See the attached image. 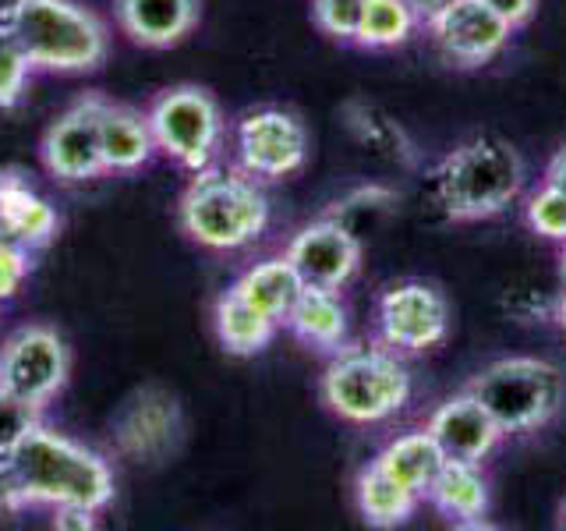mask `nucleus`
<instances>
[{
    "label": "nucleus",
    "mask_w": 566,
    "mask_h": 531,
    "mask_svg": "<svg viewBox=\"0 0 566 531\" xmlns=\"http://www.w3.org/2000/svg\"><path fill=\"white\" fill-rule=\"evenodd\" d=\"M14 489L22 510L29 507H88L106 510L114 503V468L103 454L35 421L11 457Z\"/></svg>",
    "instance_id": "f257e3e1"
},
{
    "label": "nucleus",
    "mask_w": 566,
    "mask_h": 531,
    "mask_svg": "<svg viewBox=\"0 0 566 531\" xmlns=\"http://www.w3.org/2000/svg\"><path fill=\"white\" fill-rule=\"evenodd\" d=\"M177 223L188 241L209 252H234L259 241L270 223V199L252 174L230 167L195 170L177 202Z\"/></svg>",
    "instance_id": "f03ea898"
},
{
    "label": "nucleus",
    "mask_w": 566,
    "mask_h": 531,
    "mask_svg": "<svg viewBox=\"0 0 566 531\" xmlns=\"http://www.w3.org/2000/svg\"><path fill=\"white\" fill-rule=\"evenodd\" d=\"M524 188V159L500 135H474L439 159L432 191L450 220H489Z\"/></svg>",
    "instance_id": "7ed1b4c3"
},
{
    "label": "nucleus",
    "mask_w": 566,
    "mask_h": 531,
    "mask_svg": "<svg viewBox=\"0 0 566 531\" xmlns=\"http://www.w3.org/2000/svg\"><path fill=\"white\" fill-rule=\"evenodd\" d=\"M11 35L25 50L32 71L50 75L96 71L111 50L99 14L82 8L78 0H25Z\"/></svg>",
    "instance_id": "20e7f679"
},
{
    "label": "nucleus",
    "mask_w": 566,
    "mask_h": 531,
    "mask_svg": "<svg viewBox=\"0 0 566 531\" xmlns=\"http://www.w3.org/2000/svg\"><path fill=\"white\" fill-rule=\"evenodd\" d=\"M323 404L336 418L376 425L394 418L411 397V372L386 347H340L323 372Z\"/></svg>",
    "instance_id": "39448f33"
},
{
    "label": "nucleus",
    "mask_w": 566,
    "mask_h": 531,
    "mask_svg": "<svg viewBox=\"0 0 566 531\" xmlns=\"http://www.w3.org/2000/svg\"><path fill=\"white\" fill-rule=\"evenodd\" d=\"M468 389L503 433H531L556 418L566 379L559 365L545 358H500L478 372Z\"/></svg>",
    "instance_id": "423d86ee"
},
{
    "label": "nucleus",
    "mask_w": 566,
    "mask_h": 531,
    "mask_svg": "<svg viewBox=\"0 0 566 531\" xmlns=\"http://www.w3.org/2000/svg\"><path fill=\"white\" fill-rule=\"evenodd\" d=\"M149 128L156 153L174 159L177 167L195 174L206 170L223 146V114L202 85H174L164 88L149 103Z\"/></svg>",
    "instance_id": "0eeeda50"
},
{
    "label": "nucleus",
    "mask_w": 566,
    "mask_h": 531,
    "mask_svg": "<svg viewBox=\"0 0 566 531\" xmlns=\"http://www.w3.org/2000/svg\"><path fill=\"white\" fill-rule=\"evenodd\" d=\"M67 372L71 351L53 326L32 323L14 330L0 344V389H8L11 397L29 404L32 412H43L61 394Z\"/></svg>",
    "instance_id": "6e6552de"
},
{
    "label": "nucleus",
    "mask_w": 566,
    "mask_h": 531,
    "mask_svg": "<svg viewBox=\"0 0 566 531\" xmlns=\"http://www.w3.org/2000/svg\"><path fill=\"white\" fill-rule=\"evenodd\" d=\"M114 450L135 465H164L185 439L181 404L164 386H142L111 421Z\"/></svg>",
    "instance_id": "1a4fd4ad"
},
{
    "label": "nucleus",
    "mask_w": 566,
    "mask_h": 531,
    "mask_svg": "<svg viewBox=\"0 0 566 531\" xmlns=\"http://www.w3.org/2000/svg\"><path fill=\"white\" fill-rule=\"evenodd\" d=\"M238 164L255 181H283L297 174L308 159V132L301 117L280 106L248 111L234 132Z\"/></svg>",
    "instance_id": "9d476101"
},
{
    "label": "nucleus",
    "mask_w": 566,
    "mask_h": 531,
    "mask_svg": "<svg viewBox=\"0 0 566 531\" xmlns=\"http://www.w3.org/2000/svg\"><path fill=\"white\" fill-rule=\"evenodd\" d=\"M103 103L106 96L85 93L43 132L40 159L50 170V177H57L61 185H82L106 174L103 142H99Z\"/></svg>",
    "instance_id": "9b49d317"
},
{
    "label": "nucleus",
    "mask_w": 566,
    "mask_h": 531,
    "mask_svg": "<svg viewBox=\"0 0 566 531\" xmlns=\"http://www.w3.org/2000/svg\"><path fill=\"white\" fill-rule=\"evenodd\" d=\"M379 333L389 351L421 354L447 341L450 305L432 283L403 280L379 298Z\"/></svg>",
    "instance_id": "f8f14e48"
},
{
    "label": "nucleus",
    "mask_w": 566,
    "mask_h": 531,
    "mask_svg": "<svg viewBox=\"0 0 566 531\" xmlns=\"http://www.w3.org/2000/svg\"><path fill=\"white\" fill-rule=\"evenodd\" d=\"M436 46L447 53L450 61L478 67L492 61L510 43L513 25L503 22L485 0H447L436 14L424 18Z\"/></svg>",
    "instance_id": "ddd939ff"
},
{
    "label": "nucleus",
    "mask_w": 566,
    "mask_h": 531,
    "mask_svg": "<svg viewBox=\"0 0 566 531\" xmlns=\"http://www.w3.org/2000/svg\"><path fill=\"white\" fill-rule=\"evenodd\" d=\"M287 259L294 262L301 280L312 283V288L340 291L361 266V241L347 223L323 217L308 227H301L291 238Z\"/></svg>",
    "instance_id": "4468645a"
},
{
    "label": "nucleus",
    "mask_w": 566,
    "mask_h": 531,
    "mask_svg": "<svg viewBox=\"0 0 566 531\" xmlns=\"http://www.w3.org/2000/svg\"><path fill=\"white\" fill-rule=\"evenodd\" d=\"M429 433L447 460H471V465H482L503 436V429L471 389L436 407V415L429 418Z\"/></svg>",
    "instance_id": "2eb2a0df"
},
{
    "label": "nucleus",
    "mask_w": 566,
    "mask_h": 531,
    "mask_svg": "<svg viewBox=\"0 0 566 531\" xmlns=\"http://www.w3.org/2000/svg\"><path fill=\"white\" fill-rule=\"evenodd\" d=\"M0 235L25 244L29 252H43L61 235L57 209L14 167L0 170Z\"/></svg>",
    "instance_id": "dca6fc26"
},
{
    "label": "nucleus",
    "mask_w": 566,
    "mask_h": 531,
    "mask_svg": "<svg viewBox=\"0 0 566 531\" xmlns=\"http://www.w3.org/2000/svg\"><path fill=\"white\" fill-rule=\"evenodd\" d=\"M202 0H114V18L132 43L170 50L199 25Z\"/></svg>",
    "instance_id": "f3484780"
},
{
    "label": "nucleus",
    "mask_w": 566,
    "mask_h": 531,
    "mask_svg": "<svg viewBox=\"0 0 566 531\" xmlns=\"http://www.w3.org/2000/svg\"><path fill=\"white\" fill-rule=\"evenodd\" d=\"M99 142H103L106 174H135L156 156L149 117L128 103H114V100L103 103Z\"/></svg>",
    "instance_id": "a211bd4d"
},
{
    "label": "nucleus",
    "mask_w": 566,
    "mask_h": 531,
    "mask_svg": "<svg viewBox=\"0 0 566 531\" xmlns=\"http://www.w3.org/2000/svg\"><path fill=\"white\" fill-rule=\"evenodd\" d=\"M287 326L305 347L336 354L347 341V309L336 291L305 283V291L297 294L294 309L287 312Z\"/></svg>",
    "instance_id": "6ab92c4d"
},
{
    "label": "nucleus",
    "mask_w": 566,
    "mask_h": 531,
    "mask_svg": "<svg viewBox=\"0 0 566 531\" xmlns=\"http://www.w3.org/2000/svg\"><path fill=\"white\" fill-rule=\"evenodd\" d=\"M212 326H217V336L227 354L252 358V354L270 347L280 323L230 288L217 298V305H212Z\"/></svg>",
    "instance_id": "aec40b11"
},
{
    "label": "nucleus",
    "mask_w": 566,
    "mask_h": 531,
    "mask_svg": "<svg viewBox=\"0 0 566 531\" xmlns=\"http://www.w3.org/2000/svg\"><path fill=\"white\" fill-rule=\"evenodd\" d=\"M424 500H429L442 518L478 528V518H485V510H489V482L482 475V465L447 460Z\"/></svg>",
    "instance_id": "412c9836"
},
{
    "label": "nucleus",
    "mask_w": 566,
    "mask_h": 531,
    "mask_svg": "<svg viewBox=\"0 0 566 531\" xmlns=\"http://www.w3.org/2000/svg\"><path fill=\"white\" fill-rule=\"evenodd\" d=\"M234 291L244 294L265 315H273L276 323H287V312L294 309L297 294L305 291V280L294 270V262L283 256V259L255 262L252 270H244L241 280L234 283Z\"/></svg>",
    "instance_id": "4be33fe9"
},
{
    "label": "nucleus",
    "mask_w": 566,
    "mask_h": 531,
    "mask_svg": "<svg viewBox=\"0 0 566 531\" xmlns=\"http://www.w3.org/2000/svg\"><path fill=\"white\" fill-rule=\"evenodd\" d=\"M358 510L361 518L371 524V528H397L403 524L411 513L418 510L421 496L411 492L403 482H397L394 475H389L379 460H371V465L358 475Z\"/></svg>",
    "instance_id": "5701e85b"
},
{
    "label": "nucleus",
    "mask_w": 566,
    "mask_h": 531,
    "mask_svg": "<svg viewBox=\"0 0 566 531\" xmlns=\"http://www.w3.org/2000/svg\"><path fill=\"white\" fill-rule=\"evenodd\" d=\"M379 465L403 482L411 492H418L421 500L429 496L436 475L447 465V454L439 450V442L432 439V433H407V436H397L389 447L376 457Z\"/></svg>",
    "instance_id": "b1692460"
},
{
    "label": "nucleus",
    "mask_w": 566,
    "mask_h": 531,
    "mask_svg": "<svg viewBox=\"0 0 566 531\" xmlns=\"http://www.w3.org/2000/svg\"><path fill=\"white\" fill-rule=\"evenodd\" d=\"M415 29H418V11L407 8L403 0H365L354 43L365 50H389L411 40Z\"/></svg>",
    "instance_id": "393cba45"
},
{
    "label": "nucleus",
    "mask_w": 566,
    "mask_h": 531,
    "mask_svg": "<svg viewBox=\"0 0 566 531\" xmlns=\"http://www.w3.org/2000/svg\"><path fill=\"white\" fill-rule=\"evenodd\" d=\"M29 75L32 64L25 58V50L18 46L11 32H4L0 35V111H11V106L22 103Z\"/></svg>",
    "instance_id": "a878e982"
},
{
    "label": "nucleus",
    "mask_w": 566,
    "mask_h": 531,
    "mask_svg": "<svg viewBox=\"0 0 566 531\" xmlns=\"http://www.w3.org/2000/svg\"><path fill=\"white\" fill-rule=\"evenodd\" d=\"M527 223L548 241H566V191L545 185L527 199Z\"/></svg>",
    "instance_id": "bb28decb"
},
{
    "label": "nucleus",
    "mask_w": 566,
    "mask_h": 531,
    "mask_svg": "<svg viewBox=\"0 0 566 531\" xmlns=\"http://www.w3.org/2000/svg\"><path fill=\"white\" fill-rule=\"evenodd\" d=\"M361 11H365V0H312L315 25L344 43H354V35H358Z\"/></svg>",
    "instance_id": "cd10ccee"
},
{
    "label": "nucleus",
    "mask_w": 566,
    "mask_h": 531,
    "mask_svg": "<svg viewBox=\"0 0 566 531\" xmlns=\"http://www.w3.org/2000/svg\"><path fill=\"white\" fill-rule=\"evenodd\" d=\"M40 421V412H32L29 404L11 397L8 389H0V460H11L22 436Z\"/></svg>",
    "instance_id": "c85d7f7f"
},
{
    "label": "nucleus",
    "mask_w": 566,
    "mask_h": 531,
    "mask_svg": "<svg viewBox=\"0 0 566 531\" xmlns=\"http://www.w3.org/2000/svg\"><path fill=\"white\" fill-rule=\"evenodd\" d=\"M32 273V252L0 235V301H11Z\"/></svg>",
    "instance_id": "c756f323"
},
{
    "label": "nucleus",
    "mask_w": 566,
    "mask_h": 531,
    "mask_svg": "<svg viewBox=\"0 0 566 531\" xmlns=\"http://www.w3.org/2000/svg\"><path fill=\"white\" fill-rule=\"evenodd\" d=\"M361 114H365V117H361V121H354V128H361L365 142H371V146L386 149L394 159L400 156L403 164H411V146L403 142V135H400L397 124H394V121H386L382 114H376L371 106H365Z\"/></svg>",
    "instance_id": "7c9ffc66"
},
{
    "label": "nucleus",
    "mask_w": 566,
    "mask_h": 531,
    "mask_svg": "<svg viewBox=\"0 0 566 531\" xmlns=\"http://www.w3.org/2000/svg\"><path fill=\"white\" fill-rule=\"evenodd\" d=\"M99 510H88V507H57L53 510V528L61 531H93L99 521Z\"/></svg>",
    "instance_id": "2f4dec72"
},
{
    "label": "nucleus",
    "mask_w": 566,
    "mask_h": 531,
    "mask_svg": "<svg viewBox=\"0 0 566 531\" xmlns=\"http://www.w3.org/2000/svg\"><path fill=\"white\" fill-rule=\"evenodd\" d=\"M485 4L503 18V22H510L513 29L531 22V14H535L538 0H485Z\"/></svg>",
    "instance_id": "473e14b6"
},
{
    "label": "nucleus",
    "mask_w": 566,
    "mask_h": 531,
    "mask_svg": "<svg viewBox=\"0 0 566 531\" xmlns=\"http://www.w3.org/2000/svg\"><path fill=\"white\" fill-rule=\"evenodd\" d=\"M545 185H556L566 191V146L548 159V167H545Z\"/></svg>",
    "instance_id": "72a5a7b5"
},
{
    "label": "nucleus",
    "mask_w": 566,
    "mask_h": 531,
    "mask_svg": "<svg viewBox=\"0 0 566 531\" xmlns=\"http://www.w3.org/2000/svg\"><path fill=\"white\" fill-rule=\"evenodd\" d=\"M22 8H25V0H0V35L14 29V22H18V14H22Z\"/></svg>",
    "instance_id": "f704fd0d"
},
{
    "label": "nucleus",
    "mask_w": 566,
    "mask_h": 531,
    "mask_svg": "<svg viewBox=\"0 0 566 531\" xmlns=\"http://www.w3.org/2000/svg\"><path fill=\"white\" fill-rule=\"evenodd\" d=\"M407 8H415L418 11V18H429V14H436L447 0H403Z\"/></svg>",
    "instance_id": "c9c22d12"
},
{
    "label": "nucleus",
    "mask_w": 566,
    "mask_h": 531,
    "mask_svg": "<svg viewBox=\"0 0 566 531\" xmlns=\"http://www.w3.org/2000/svg\"><path fill=\"white\" fill-rule=\"evenodd\" d=\"M556 319H559V326L566 330V294H563V298L556 301Z\"/></svg>",
    "instance_id": "e433bc0d"
},
{
    "label": "nucleus",
    "mask_w": 566,
    "mask_h": 531,
    "mask_svg": "<svg viewBox=\"0 0 566 531\" xmlns=\"http://www.w3.org/2000/svg\"><path fill=\"white\" fill-rule=\"evenodd\" d=\"M559 273H563V280H566V241H563V256H559Z\"/></svg>",
    "instance_id": "4c0bfd02"
},
{
    "label": "nucleus",
    "mask_w": 566,
    "mask_h": 531,
    "mask_svg": "<svg viewBox=\"0 0 566 531\" xmlns=\"http://www.w3.org/2000/svg\"><path fill=\"white\" fill-rule=\"evenodd\" d=\"M559 513H563V521H566V500H563V507H559Z\"/></svg>",
    "instance_id": "58836bf2"
}]
</instances>
